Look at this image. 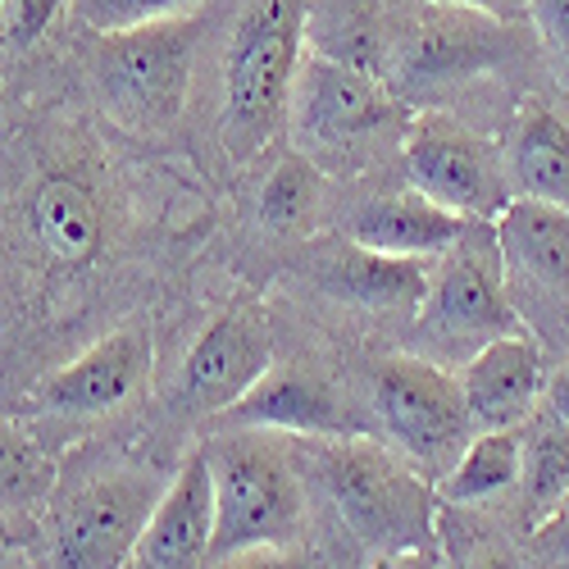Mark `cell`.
<instances>
[{
    "label": "cell",
    "instance_id": "obj_31",
    "mask_svg": "<svg viewBox=\"0 0 569 569\" xmlns=\"http://www.w3.org/2000/svg\"><path fill=\"white\" fill-rule=\"evenodd\" d=\"M373 569H442L438 565V551H401V556H378Z\"/></svg>",
    "mask_w": 569,
    "mask_h": 569
},
{
    "label": "cell",
    "instance_id": "obj_20",
    "mask_svg": "<svg viewBox=\"0 0 569 569\" xmlns=\"http://www.w3.org/2000/svg\"><path fill=\"white\" fill-rule=\"evenodd\" d=\"M433 264L438 260L383 256V251H365L347 242L338 264L328 269V288L365 310H419V301L429 297Z\"/></svg>",
    "mask_w": 569,
    "mask_h": 569
},
{
    "label": "cell",
    "instance_id": "obj_34",
    "mask_svg": "<svg viewBox=\"0 0 569 569\" xmlns=\"http://www.w3.org/2000/svg\"><path fill=\"white\" fill-rule=\"evenodd\" d=\"M560 515H569V497H565V506H560ZM560 515H556V519H560ZM547 525H551V519H547Z\"/></svg>",
    "mask_w": 569,
    "mask_h": 569
},
{
    "label": "cell",
    "instance_id": "obj_27",
    "mask_svg": "<svg viewBox=\"0 0 569 569\" xmlns=\"http://www.w3.org/2000/svg\"><path fill=\"white\" fill-rule=\"evenodd\" d=\"M41 460L28 451V442L19 433L6 438V501H23L37 483H41Z\"/></svg>",
    "mask_w": 569,
    "mask_h": 569
},
{
    "label": "cell",
    "instance_id": "obj_23",
    "mask_svg": "<svg viewBox=\"0 0 569 569\" xmlns=\"http://www.w3.org/2000/svg\"><path fill=\"white\" fill-rule=\"evenodd\" d=\"M319 201H323L319 164L306 160L301 151H292L269 169V182L260 192V219H264V228H273L282 237H301L315 228Z\"/></svg>",
    "mask_w": 569,
    "mask_h": 569
},
{
    "label": "cell",
    "instance_id": "obj_33",
    "mask_svg": "<svg viewBox=\"0 0 569 569\" xmlns=\"http://www.w3.org/2000/svg\"><path fill=\"white\" fill-rule=\"evenodd\" d=\"M538 538H542V542H556V547L569 556V515H560V519H551V525H542Z\"/></svg>",
    "mask_w": 569,
    "mask_h": 569
},
{
    "label": "cell",
    "instance_id": "obj_26",
    "mask_svg": "<svg viewBox=\"0 0 569 569\" xmlns=\"http://www.w3.org/2000/svg\"><path fill=\"white\" fill-rule=\"evenodd\" d=\"M64 0H6V41L10 46H32L46 28L56 23Z\"/></svg>",
    "mask_w": 569,
    "mask_h": 569
},
{
    "label": "cell",
    "instance_id": "obj_30",
    "mask_svg": "<svg viewBox=\"0 0 569 569\" xmlns=\"http://www.w3.org/2000/svg\"><path fill=\"white\" fill-rule=\"evenodd\" d=\"M542 397H547V410H551V415L569 419V360L547 378V392H542Z\"/></svg>",
    "mask_w": 569,
    "mask_h": 569
},
{
    "label": "cell",
    "instance_id": "obj_4",
    "mask_svg": "<svg viewBox=\"0 0 569 569\" xmlns=\"http://www.w3.org/2000/svg\"><path fill=\"white\" fill-rule=\"evenodd\" d=\"M214 473V556L251 547H288L301 529V473L288 433L273 429H214L201 447Z\"/></svg>",
    "mask_w": 569,
    "mask_h": 569
},
{
    "label": "cell",
    "instance_id": "obj_24",
    "mask_svg": "<svg viewBox=\"0 0 569 569\" xmlns=\"http://www.w3.org/2000/svg\"><path fill=\"white\" fill-rule=\"evenodd\" d=\"M73 6L91 32H119V28H141L156 19H178L197 0H73Z\"/></svg>",
    "mask_w": 569,
    "mask_h": 569
},
{
    "label": "cell",
    "instance_id": "obj_3",
    "mask_svg": "<svg viewBox=\"0 0 569 569\" xmlns=\"http://www.w3.org/2000/svg\"><path fill=\"white\" fill-rule=\"evenodd\" d=\"M292 141L319 169L351 173L383 156V147L406 141V110L397 91L338 56H306L292 91Z\"/></svg>",
    "mask_w": 569,
    "mask_h": 569
},
{
    "label": "cell",
    "instance_id": "obj_18",
    "mask_svg": "<svg viewBox=\"0 0 569 569\" xmlns=\"http://www.w3.org/2000/svg\"><path fill=\"white\" fill-rule=\"evenodd\" d=\"M465 223L469 219L438 206L433 197H423L419 187H406V192H383L356 206L347 219V242L365 251H383V256L438 260L460 242Z\"/></svg>",
    "mask_w": 569,
    "mask_h": 569
},
{
    "label": "cell",
    "instance_id": "obj_5",
    "mask_svg": "<svg viewBox=\"0 0 569 569\" xmlns=\"http://www.w3.org/2000/svg\"><path fill=\"white\" fill-rule=\"evenodd\" d=\"M201 14L156 19L141 28L97 32L91 46V82L101 91V106L137 132H164L178 123L192 97V73L201 51Z\"/></svg>",
    "mask_w": 569,
    "mask_h": 569
},
{
    "label": "cell",
    "instance_id": "obj_15",
    "mask_svg": "<svg viewBox=\"0 0 569 569\" xmlns=\"http://www.w3.org/2000/svg\"><path fill=\"white\" fill-rule=\"evenodd\" d=\"M214 529H219L214 473L206 451H197L169 479L132 560L137 569H197L201 560L214 556Z\"/></svg>",
    "mask_w": 569,
    "mask_h": 569
},
{
    "label": "cell",
    "instance_id": "obj_16",
    "mask_svg": "<svg viewBox=\"0 0 569 569\" xmlns=\"http://www.w3.org/2000/svg\"><path fill=\"white\" fill-rule=\"evenodd\" d=\"M460 388H465L469 419L479 433L519 429L525 419H533V406L547 392L538 338L525 333V328H515V333L488 342L460 369Z\"/></svg>",
    "mask_w": 569,
    "mask_h": 569
},
{
    "label": "cell",
    "instance_id": "obj_8",
    "mask_svg": "<svg viewBox=\"0 0 569 569\" xmlns=\"http://www.w3.org/2000/svg\"><path fill=\"white\" fill-rule=\"evenodd\" d=\"M497 242L519 323L551 347H569V210L515 197L497 214Z\"/></svg>",
    "mask_w": 569,
    "mask_h": 569
},
{
    "label": "cell",
    "instance_id": "obj_13",
    "mask_svg": "<svg viewBox=\"0 0 569 569\" xmlns=\"http://www.w3.org/2000/svg\"><path fill=\"white\" fill-rule=\"evenodd\" d=\"M23 228L32 247L69 269H82L106 247V197L82 164L64 160L32 178L23 197Z\"/></svg>",
    "mask_w": 569,
    "mask_h": 569
},
{
    "label": "cell",
    "instance_id": "obj_32",
    "mask_svg": "<svg viewBox=\"0 0 569 569\" xmlns=\"http://www.w3.org/2000/svg\"><path fill=\"white\" fill-rule=\"evenodd\" d=\"M451 569H510V560H506V551H469V556H460Z\"/></svg>",
    "mask_w": 569,
    "mask_h": 569
},
{
    "label": "cell",
    "instance_id": "obj_21",
    "mask_svg": "<svg viewBox=\"0 0 569 569\" xmlns=\"http://www.w3.org/2000/svg\"><path fill=\"white\" fill-rule=\"evenodd\" d=\"M569 497V419L542 415L529 423L525 438V469H519V510L525 525L538 533L547 519L560 515Z\"/></svg>",
    "mask_w": 569,
    "mask_h": 569
},
{
    "label": "cell",
    "instance_id": "obj_17",
    "mask_svg": "<svg viewBox=\"0 0 569 569\" xmlns=\"http://www.w3.org/2000/svg\"><path fill=\"white\" fill-rule=\"evenodd\" d=\"M210 423L214 429H273L288 438H351L347 406L315 369H269L242 401Z\"/></svg>",
    "mask_w": 569,
    "mask_h": 569
},
{
    "label": "cell",
    "instance_id": "obj_22",
    "mask_svg": "<svg viewBox=\"0 0 569 569\" xmlns=\"http://www.w3.org/2000/svg\"><path fill=\"white\" fill-rule=\"evenodd\" d=\"M525 469V438L515 429H492V433H473L460 460L442 473V501L447 506H479L519 483Z\"/></svg>",
    "mask_w": 569,
    "mask_h": 569
},
{
    "label": "cell",
    "instance_id": "obj_1",
    "mask_svg": "<svg viewBox=\"0 0 569 569\" xmlns=\"http://www.w3.org/2000/svg\"><path fill=\"white\" fill-rule=\"evenodd\" d=\"M310 0H242L223 51V119L219 141L228 160L260 156L292 114L297 73L306 64Z\"/></svg>",
    "mask_w": 569,
    "mask_h": 569
},
{
    "label": "cell",
    "instance_id": "obj_19",
    "mask_svg": "<svg viewBox=\"0 0 569 569\" xmlns=\"http://www.w3.org/2000/svg\"><path fill=\"white\" fill-rule=\"evenodd\" d=\"M501 160L515 197H533L569 210V110L529 97L515 106Z\"/></svg>",
    "mask_w": 569,
    "mask_h": 569
},
{
    "label": "cell",
    "instance_id": "obj_2",
    "mask_svg": "<svg viewBox=\"0 0 569 569\" xmlns=\"http://www.w3.org/2000/svg\"><path fill=\"white\" fill-rule=\"evenodd\" d=\"M415 356L442 369L469 365L488 342L525 328L506 292L497 219H469L460 242L438 256L429 297L415 310Z\"/></svg>",
    "mask_w": 569,
    "mask_h": 569
},
{
    "label": "cell",
    "instance_id": "obj_9",
    "mask_svg": "<svg viewBox=\"0 0 569 569\" xmlns=\"http://www.w3.org/2000/svg\"><path fill=\"white\" fill-rule=\"evenodd\" d=\"M510 56V23H497L473 10L423 6L415 23L378 46V78L401 97H419L433 87H456L479 78Z\"/></svg>",
    "mask_w": 569,
    "mask_h": 569
},
{
    "label": "cell",
    "instance_id": "obj_6",
    "mask_svg": "<svg viewBox=\"0 0 569 569\" xmlns=\"http://www.w3.org/2000/svg\"><path fill=\"white\" fill-rule=\"evenodd\" d=\"M319 473L338 519L373 556L438 547L433 492L415 473V460L360 438H333L319 456Z\"/></svg>",
    "mask_w": 569,
    "mask_h": 569
},
{
    "label": "cell",
    "instance_id": "obj_12",
    "mask_svg": "<svg viewBox=\"0 0 569 569\" xmlns=\"http://www.w3.org/2000/svg\"><path fill=\"white\" fill-rule=\"evenodd\" d=\"M164 488L147 469H114L91 479L56 519L60 569H123L137 556Z\"/></svg>",
    "mask_w": 569,
    "mask_h": 569
},
{
    "label": "cell",
    "instance_id": "obj_7",
    "mask_svg": "<svg viewBox=\"0 0 569 569\" xmlns=\"http://www.w3.org/2000/svg\"><path fill=\"white\" fill-rule=\"evenodd\" d=\"M373 415L383 433L423 469H451L469 438L479 433L469 419V401L460 373L423 360V356H388L373 369Z\"/></svg>",
    "mask_w": 569,
    "mask_h": 569
},
{
    "label": "cell",
    "instance_id": "obj_29",
    "mask_svg": "<svg viewBox=\"0 0 569 569\" xmlns=\"http://www.w3.org/2000/svg\"><path fill=\"white\" fill-rule=\"evenodd\" d=\"M214 569H306L288 547H251V551H232L214 560Z\"/></svg>",
    "mask_w": 569,
    "mask_h": 569
},
{
    "label": "cell",
    "instance_id": "obj_25",
    "mask_svg": "<svg viewBox=\"0 0 569 569\" xmlns=\"http://www.w3.org/2000/svg\"><path fill=\"white\" fill-rule=\"evenodd\" d=\"M529 19L538 28V41H542L556 78L569 91V0H529Z\"/></svg>",
    "mask_w": 569,
    "mask_h": 569
},
{
    "label": "cell",
    "instance_id": "obj_14",
    "mask_svg": "<svg viewBox=\"0 0 569 569\" xmlns=\"http://www.w3.org/2000/svg\"><path fill=\"white\" fill-rule=\"evenodd\" d=\"M151 369V338L147 328H119V333L87 347L78 360L56 369L46 383L32 392V401L64 419H97L119 410Z\"/></svg>",
    "mask_w": 569,
    "mask_h": 569
},
{
    "label": "cell",
    "instance_id": "obj_28",
    "mask_svg": "<svg viewBox=\"0 0 569 569\" xmlns=\"http://www.w3.org/2000/svg\"><path fill=\"white\" fill-rule=\"evenodd\" d=\"M419 6H447V10H473V14H488L497 23H525L529 19V0H419Z\"/></svg>",
    "mask_w": 569,
    "mask_h": 569
},
{
    "label": "cell",
    "instance_id": "obj_10",
    "mask_svg": "<svg viewBox=\"0 0 569 569\" xmlns=\"http://www.w3.org/2000/svg\"><path fill=\"white\" fill-rule=\"evenodd\" d=\"M401 156H406L410 187L456 210L460 219H497L515 201L501 147L483 141L460 119H447V114L410 119Z\"/></svg>",
    "mask_w": 569,
    "mask_h": 569
},
{
    "label": "cell",
    "instance_id": "obj_11",
    "mask_svg": "<svg viewBox=\"0 0 569 569\" xmlns=\"http://www.w3.org/2000/svg\"><path fill=\"white\" fill-rule=\"evenodd\" d=\"M273 369V328L264 306L237 301L219 310L201 338L187 351L178 383H173V410L187 419H219L232 410L260 378Z\"/></svg>",
    "mask_w": 569,
    "mask_h": 569
}]
</instances>
